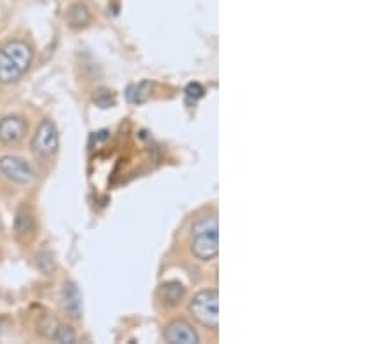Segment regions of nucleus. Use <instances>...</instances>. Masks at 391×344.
<instances>
[{
	"mask_svg": "<svg viewBox=\"0 0 391 344\" xmlns=\"http://www.w3.org/2000/svg\"><path fill=\"white\" fill-rule=\"evenodd\" d=\"M53 341H56V343H61V344H71L77 341V336H75L73 329H70V327L60 323L56 329V332H54Z\"/></svg>",
	"mask_w": 391,
	"mask_h": 344,
	"instance_id": "13",
	"label": "nucleus"
},
{
	"mask_svg": "<svg viewBox=\"0 0 391 344\" xmlns=\"http://www.w3.org/2000/svg\"><path fill=\"white\" fill-rule=\"evenodd\" d=\"M33 51L23 40H11L0 49V82L12 84L28 71Z\"/></svg>",
	"mask_w": 391,
	"mask_h": 344,
	"instance_id": "1",
	"label": "nucleus"
},
{
	"mask_svg": "<svg viewBox=\"0 0 391 344\" xmlns=\"http://www.w3.org/2000/svg\"><path fill=\"white\" fill-rule=\"evenodd\" d=\"M132 89H134L136 92H132L130 89H129V92H127V98H129V101L130 103H143V101H146V99H148L152 84H150V82H143V84L134 85Z\"/></svg>",
	"mask_w": 391,
	"mask_h": 344,
	"instance_id": "12",
	"label": "nucleus"
},
{
	"mask_svg": "<svg viewBox=\"0 0 391 344\" xmlns=\"http://www.w3.org/2000/svg\"><path fill=\"white\" fill-rule=\"evenodd\" d=\"M58 325H60V322H58L56 318H53V316H46V318L40 322V332H42L44 336H47V337H51V339H53Z\"/></svg>",
	"mask_w": 391,
	"mask_h": 344,
	"instance_id": "14",
	"label": "nucleus"
},
{
	"mask_svg": "<svg viewBox=\"0 0 391 344\" xmlns=\"http://www.w3.org/2000/svg\"><path fill=\"white\" fill-rule=\"evenodd\" d=\"M167 343L173 344H197L198 343V334L195 332L193 327L184 320H174L169 325L166 327L164 332Z\"/></svg>",
	"mask_w": 391,
	"mask_h": 344,
	"instance_id": "7",
	"label": "nucleus"
},
{
	"mask_svg": "<svg viewBox=\"0 0 391 344\" xmlns=\"http://www.w3.org/2000/svg\"><path fill=\"white\" fill-rule=\"evenodd\" d=\"M184 294H186V291H184V287L180 282H167L159 291L160 299H162L164 304L169 306V308L181 304V301L184 299Z\"/></svg>",
	"mask_w": 391,
	"mask_h": 344,
	"instance_id": "9",
	"label": "nucleus"
},
{
	"mask_svg": "<svg viewBox=\"0 0 391 344\" xmlns=\"http://www.w3.org/2000/svg\"><path fill=\"white\" fill-rule=\"evenodd\" d=\"M15 230L18 235H23V233H28L33 230V218L26 209H19V211L16 212Z\"/></svg>",
	"mask_w": 391,
	"mask_h": 344,
	"instance_id": "11",
	"label": "nucleus"
},
{
	"mask_svg": "<svg viewBox=\"0 0 391 344\" xmlns=\"http://www.w3.org/2000/svg\"><path fill=\"white\" fill-rule=\"evenodd\" d=\"M67 22L71 28H82V26L87 25L91 22V12H89L87 6L82 4V2L71 6L67 12Z\"/></svg>",
	"mask_w": 391,
	"mask_h": 344,
	"instance_id": "10",
	"label": "nucleus"
},
{
	"mask_svg": "<svg viewBox=\"0 0 391 344\" xmlns=\"http://www.w3.org/2000/svg\"><path fill=\"white\" fill-rule=\"evenodd\" d=\"M61 306L71 320L82 318V295L73 282H67L61 291Z\"/></svg>",
	"mask_w": 391,
	"mask_h": 344,
	"instance_id": "8",
	"label": "nucleus"
},
{
	"mask_svg": "<svg viewBox=\"0 0 391 344\" xmlns=\"http://www.w3.org/2000/svg\"><path fill=\"white\" fill-rule=\"evenodd\" d=\"M0 172L9 181L18 184H30L33 181V178H35L32 165L25 158L16 157V155L0 157Z\"/></svg>",
	"mask_w": 391,
	"mask_h": 344,
	"instance_id": "5",
	"label": "nucleus"
},
{
	"mask_svg": "<svg viewBox=\"0 0 391 344\" xmlns=\"http://www.w3.org/2000/svg\"><path fill=\"white\" fill-rule=\"evenodd\" d=\"M28 123L23 117L9 115L0 120V143L6 146H15L21 143L23 137L26 136Z\"/></svg>",
	"mask_w": 391,
	"mask_h": 344,
	"instance_id": "6",
	"label": "nucleus"
},
{
	"mask_svg": "<svg viewBox=\"0 0 391 344\" xmlns=\"http://www.w3.org/2000/svg\"><path fill=\"white\" fill-rule=\"evenodd\" d=\"M60 146V134H58L56 123L51 119H46L37 127L32 139V151L37 157L47 158L54 155Z\"/></svg>",
	"mask_w": 391,
	"mask_h": 344,
	"instance_id": "4",
	"label": "nucleus"
},
{
	"mask_svg": "<svg viewBox=\"0 0 391 344\" xmlns=\"http://www.w3.org/2000/svg\"><path fill=\"white\" fill-rule=\"evenodd\" d=\"M190 313L200 325L207 329L219 327V294L216 289L197 292L190 301Z\"/></svg>",
	"mask_w": 391,
	"mask_h": 344,
	"instance_id": "3",
	"label": "nucleus"
},
{
	"mask_svg": "<svg viewBox=\"0 0 391 344\" xmlns=\"http://www.w3.org/2000/svg\"><path fill=\"white\" fill-rule=\"evenodd\" d=\"M204 87H202L200 84H197V82H193V84H188L186 87V98L188 99H193V101H197V99H200L202 96H204Z\"/></svg>",
	"mask_w": 391,
	"mask_h": 344,
	"instance_id": "15",
	"label": "nucleus"
},
{
	"mask_svg": "<svg viewBox=\"0 0 391 344\" xmlns=\"http://www.w3.org/2000/svg\"><path fill=\"white\" fill-rule=\"evenodd\" d=\"M191 252L197 259L211 261L219 252V223L214 214L202 216L191 226Z\"/></svg>",
	"mask_w": 391,
	"mask_h": 344,
	"instance_id": "2",
	"label": "nucleus"
}]
</instances>
